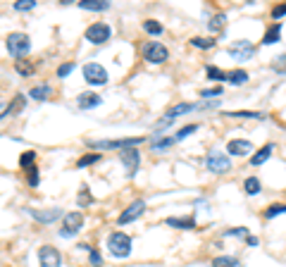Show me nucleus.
Wrapping results in <instances>:
<instances>
[{
	"label": "nucleus",
	"mask_w": 286,
	"mask_h": 267,
	"mask_svg": "<svg viewBox=\"0 0 286 267\" xmlns=\"http://www.w3.org/2000/svg\"><path fill=\"white\" fill-rule=\"evenodd\" d=\"M107 250H110V255L117 258V260L129 258V255H131V236H126L124 231L110 234V239H107Z\"/></svg>",
	"instance_id": "f257e3e1"
},
{
	"label": "nucleus",
	"mask_w": 286,
	"mask_h": 267,
	"mask_svg": "<svg viewBox=\"0 0 286 267\" xmlns=\"http://www.w3.org/2000/svg\"><path fill=\"white\" fill-rule=\"evenodd\" d=\"M5 46H8L10 55L17 57V60H22V57L31 50V38H29L27 34H22V31H12V34L5 38Z\"/></svg>",
	"instance_id": "f03ea898"
},
{
	"label": "nucleus",
	"mask_w": 286,
	"mask_h": 267,
	"mask_svg": "<svg viewBox=\"0 0 286 267\" xmlns=\"http://www.w3.org/2000/svg\"><path fill=\"white\" fill-rule=\"evenodd\" d=\"M143 141H146V136H134V138H115V141H89V146L100 148V150H115V148L126 150V148H134L138 143H143Z\"/></svg>",
	"instance_id": "7ed1b4c3"
},
{
	"label": "nucleus",
	"mask_w": 286,
	"mask_h": 267,
	"mask_svg": "<svg viewBox=\"0 0 286 267\" xmlns=\"http://www.w3.org/2000/svg\"><path fill=\"white\" fill-rule=\"evenodd\" d=\"M84 227V212H67L62 220V229H60V236L62 239H69V236H77Z\"/></svg>",
	"instance_id": "20e7f679"
},
{
	"label": "nucleus",
	"mask_w": 286,
	"mask_h": 267,
	"mask_svg": "<svg viewBox=\"0 0 286 267\" xmlns=\"http://www.w3.org/2000/svg\"><path fill=\"white\" fill-rule=\"evenodd\" d=\"M205 165H207V169H210L212 174H224V172L232 169V160H229V155L212 150V153L205 157Z\"/></svg>",
	"instance_id": "39448f33"
},
{
	"label": "nucleus",
	"mask_w": 286,
	"mask_h": 267,
	"mask_svg": "<svg viewBox=\"0 0 286 267\" xmlns=\"http://www.w3.org/2000/svg\"><path fill=\"white\" fill-rule=\"evenodd\" d=\"M110 36H112V29H110V24H105V22H96V24H91V27L86 29V41L96 43V46L110 41Z\"/></svg>",
	"instance_id": "423d86ee"
},
{
	"label": "nucleus",
	"mask_w": 286,
	"mask_h": 267,
	"mask_svg": "<svg viewBox=\"0 0 286 267\" xmlns=\"http://www.w3.org/2000/svg\"><path fill=\"white\" fill-rule=\"evenodd\" d=\"M143 57L148 62H153V65H160V62H165L170 57V50L162 46V43H158V41H151V43L143 46Z\"/></svg>",
	"instance_id": "0eeeda50"
},
{
	"label": "nucleus",
	"mask_w": 286,
	"mask_h": 267,
	"mask_svg": "<svg viewBox=\"0 0 286 267\" xmlns=\"http://www.w3.org/2000/svg\"><path fill=\"white\" fill-rule=\"evenodd\" d=\"M84 79H86V83H91V86H105L107 83L105 67H100L98 62H89V65H84Z\"/></svg>",
	"instance_id": "6e6552de"
},
{
	"label": "nucleus",
	"mask_w": 286,
	"mask_h": 267,
	"mask_svg": "<svg viewBox=\"0 0 286 267\" xmlns=\"http://www.w3.org/2000/svg\"><path fill=\"white\" fill-rule=\"evenodd\" d=\"M119 157H122V165H124V169H126V176H129V179L136 176V169H138V165H141L138 150H136V148H126V150L119 153Z\"/></svg>",
	"instance_id": "1a4fd4ad"
},
{
	"label": "nucleus",
	"mask_w": 286,
	"mask_h": 267,
	"mask_svg": "<svg viewBox=\"0 0 286 267\" xmlns=\"http://www.w3.org/2000/svg\"><path fill=\"white\" fill-rule=\"evenodd\" d=\"M38 262L41 267H60L62 258H60V250L53 246H41L38 248Z\"/></svg>",
	"instance_id": "9d476101"
},
{
	"label": "nucleus",
	"mask_w": 286,
	"mask_h": 267,
	"mask_svg": "<svg viewBox=\"0 0 286 267\" xmlns=\"http://www.w3.org/2000/svg\"><path fill=\"white\" fill-rule=\"evenodd\" d=\"M143 212H146V203H143V201H134L124 212H122V215H119V217H117V224H119V227H124V224H129V222L138 220Z\"/></svg>",
	"instance_id": "9b49d317"
},
{
	"label": "nucleus",
	"mask_w": 286,
	"mask_h": 267,
	"mask_svg": "<svg viewBox=\"0 0 286 267\" xmlns=\"http://www.w3.org/2000/svg\"><path fill=\"white\" fill-rule=\"evenodd\" d=\"M229 55L236 57V60H250V57L255 55V46L250 41H239L236 46L229 48Z\"/></svg>",
	"instance_id": "f8f14e48"
},
{
	"label": "nucleus",
	"mask_w": 286,
	"mask_h": 267,
	"mask_svg": "<svg viewBox=\"0 0 286 267\" xmlns=\"http://www.w3.org/2000/svg\"><path fill=\"white\" fill-rule=\"evenodd\" d=\"M27 212L31 215V220L41 222V224H50V222L62 217V210H57V208H53V210H27Z\"/></svg>",
	"instance_id": "ddd939ff"
},
{
	"label": "nucleus",
	"mask_w": 286,
	"mask_h": 267,
	"mask_svg": "<svg viewBox=\"0 0 286 267\" xmlns=\"http://www.w3.org/2000/svg\"><path fill=\"white\" fill-rule=\"evenodd\" d=\"M250 150H253V143L250 141H243V138H234L227 143V153L229 155H250Z\"/></svg>",
	"instance_id": "4468645a"
},
{
	"label": "nucleus",
	"mask_w": 286,
	"mask_h": 267,
	"mask_svg": "<svg viewBox=\"0 0 286 267\" xmlns=\"http://www.w3.org/2000/svg\"><path fill=\"white\" fill-rule=\"evenodd\" d=\"M279 38H281V22H272L265 31V36H262V46H272Z\"/></svg>",
	"instance_id": "2eb2a0df"
},
{
	"label": "nucleus",
	"mask_w": 286,
	"mask_h": 267,
	"mask_svg": "<svg viewBox=\"0 0 286 267\" xmlns=\"http://www.w3.org/2000/svg\"><path fill=\"white\" fill-rule=\"evenodd\" d=\"M100 103H103V98H100L98 93H81L77 105H79L81 110H91V108H98Z\"/></svg>",
	"instance_id": "dca6fc26"
},
{
	"label": "nucleus",
	"mask_w": 286,
	"mask_h": 267,
	"mask_svg": "<svg viewBox=\"0 0 286 267\" xmlns=\"http://www.w3.org/2000/svg\"><path fill=\"white\" fill-rule=\"evenodd\" d=\"M196 108H198V105H193V103H179V105H174V108H170V110H167V115H165V117H170V120L174 122L179 115H186V112L196 110Z\"/></svg>",
	"instance_id": "f3484780"
},
{
	"label": "nucleus",
	"mask_w": 286,
	"mask_h": 267,
	"mask_svg": "<svg viewBox=\"0 0 286 267\" xmlns=\"http://www.w3.org/2000/svg\"><path fill=\"white\" fill-rule=\"evenodd\" d=\"M272 153H274V143H267V146H262V148L258 150V155L250 157V165L258 167V165H262V162H267Z\"/></svg>",
	"instance_id": "a211bd4d"
},
{
	"label": "nucleus",
	"mask_w": 286,
	"mask_h": 267,
	"mask_svg": "<svg viewBox=\"0 0 286 267\" xmlns=\"http://www.w3.org/2000/svg\"><path fill=\"white\" fill-rule=\"evenodd\" d=\"M79 8L89 10V12H105V10H110V3H105V0H81Z\"/></svg>",
	"instance_id": "6ab92c4d"
},
{
	"label": "nucleus",
	"mask_w": 286,
	"mask_h": 267,
	"mask_svg": "<svg viewBox=\"0 0 286 267\" xmlns=\"http://www.w3.org/2000/svg\"><path fill=\"white\" fill-rule=\"evenodd\" d=\"M50 96H53V88H50L48 83L34 86V88L29 91V98H34V101H45V98H50Z\"/></svg>",
	"instance_id": "aec40b11"
},
{
	"label": "nucleus",
	"mask_w": 286,
	"mask_h": 267,
	"mask_svg": "<svg viewBox=\"0 0 286 267\" xmlns=\"http://www.w3.org/2000/svg\"><path fill=\"white\" fill-rule=\"evenodd\" d=\"M167 224H170V227H177V229H193V227H196V220H193V217H170Z\"/></svg>",
	"instance_id": "412c9836"
},
{
	"label": "nucleus",
	"mask_w": 286,
	"mask_h": 267,
	"mask_svg": "<svg viewBox=\"0 0 286 267\" xmlns=\"http://www.w3.org/2000/svg\"><path fill=\"white\" fill-rule=\"evenodd\" d=\"M224 117H236V120H265V115H262V112H250V110L224 112Z\"/></svg>",
	"instance_id": "4be33fe9"
},
{
	"label": "nucleus",
	"mask_w": 286,
	"mask_h": 267,
	"mask_svg": "<svg viewBox=\"0 0 286 267\" xmlns=\"http://www.w3.org/2000/svg\"><path fill=\"white\" fill-rule=\"evenodd\" d=\"M227 81H232L234 86H243L248 81V72L246 69H234V72H227Z\"/></svg>",
	"instance_id": "5701e85b"
},
{
	"label": "nucleus",
	"mask_w": 286,
	"mask_h": 267,
	"mask_svg": "<svg viewBox=\"0 0 286 267\" xmlns=\"http://www.w3.org/2000/svg\"><path fill=\"white\" fill-rule=\"evenodd\" d=\"M260 189H262V184H260L258 176H248V179L243 182V191H246L248 196H258Z\"/></svg>",
	"instance_id": "b1692460"
},
{
	"label": "nucleus",
	"mask_w": 286,
	"mask_h": 267,
	"mask_svg": "<svg viewBox=\"0 0 286 267\" xmlns=\"http://www.w3.org/2000/svg\"><path fill=\"white\" fill-rule=\"evenodd\" d=\"M212 267H243V265L232 255H220V258L212 260Z\"/></svg>",
	"instance_id": "393cba45"
},
{
	"label": "nucleus",
	"mask_w": 286,
	"mask_h": 267,
	"mask_svg": "<svg viewBox=\"0 0 286 267\" xmlns=\"http://www.w3.org/2000/svg\"><path fill=\"white\" fill-rule=\"evenodd\" d=\"M205 74H207V79H212V81H224V79H227V72L220 69V67H214V65H207Z\"/></svg>",
	"instance_id": "a878e982"
},
{
	"label": "nucleus",
	"mask_w": 286,
	"mask_h": 267,
	"mask_svg": "<svg viewBox=\"0 0 286 267\" xmlns=\"http://www.w3.org/2000/svg\"><path fill=\"white\" fill-rule=\"evenodd\" d=\"M15 69H17V74H22V76H29V74H34V65L29 62V60H15Z\"/></svg>",
	"instance_id": "bb28decb"
},
{
	"label": "nucleus",
	"mask_w": 286,
	"mask_h": 267,
	"mask_svg": "<svg viewBox=\"0 0 286 267\" xmlns=\"http://www.w3.org/2000/svg\"><path fill=\"white\" fill-rule=\"evenodd\" d=\"M143 29H146V34H151V36H160L162 34V24L155 22V19H146V22H143Z\"/></svg>",
	"instance_id": "cd10ccee"
},
{
	"label": "nucleus",
	"mask_w": 286,
	"mask_h": 267,
	"mask_svg": "<svg viewBox=\"0 0 286 267\" xmlns=\"http://www.w3.org/2000/svg\"><path fill=\"white\" fill-rule=\"evenodd\" d=\"M34 160H36V150H24L22 155H19V165L29 169V167H34Z\"/></svg>",
	"instance_id": "c85d7f7f"
},
{
	"label": "nucleus",
	"mask_w": 286,
	"mask_h": 267,
	"mask_svg": "<svg viewBox=\"0 0 286 267\" xmlns=\"http://www.w3.org/2000/svg\"><path fill=\"white\" fill-rule=\"evenodd\" d=\"M100 153H89V155H84V157H79V160H77V167H89V165H96V162H98L100 160Z\"/></svg>",
	"instance_id": "c756f323"
},
{
	"label": "nucleus",
	"mask_w": 286,
	"mask_h": 267,
	"mask_svg": "<svg viewBox=\"0 0 286 267\" xmlns=\"http://www.w3.org/2000/svg\"><path fill=\"white\" fill-rule=\"evenodd\" d=\"M224 22H227V15L220 12V15H214V17L207 22V29H210V31H220V29L224 27Z\"/></svg>",
	"instance_id": "7c9ffc66"
},
{
	"label": "nucleus",
	"mask_w": 286,
	"mask_h": 267,
	"mask_svg": "<svg viewBox=\"0 0 286 267\" xmlns=\"http://www.w3.org/2000/svg\"><path fill=\"white\" fill-rule=\"evenodd\" d=\"M191 46H193V48H203V50H205V48H212V46H214V38L193 36V38H191Z\"/></svg>",
	"instance_id": "2f4dec72"
},
{
	"label": "nucleus",
	"mask_w": 286,
	"mask_h": 267,
	"mask_svg": "<svg viewBox=\"0 0 286 267\" xmlns=\"http://www.w3.org/2000/svg\"><path fill=\"white\" fill-rule=\"evenodd\" d=\"M193 131H198V124H186V127H181V129L174 134V141H184V138H186L188 134H193Z\"/></svg>",
	"instance_id": "473e14b6"
},
{
	"label": "nucleus",
	"mask_w": 286,
	"mask_h": 267,
	"mask_svg": "<svg viewBox=\"0 0 286 267\" xmlns=\"http://www.w3.org/2000/svg\"><path fill=\"white\" fill-rule=\"evenodd\" d=\"M284 212H286V205H269L267 210H265V220H272V217L284 215Z\"/></svg>",
	"instance_id": "72a5a7b5"
},
{
	"label": "nucleus",
	"mask_w": 286,
	"mask_h": 267,
	"mask_svg": "<svg viewBox=\"0 0 286 267\" xmlns=\"http://www.w3.org/2000/svg\"><path fill=\"white\" fill-rule=\"evenodd\" d=\"M77 203H79L81 208H84V205H91V203H93V196H91V191L86 189V186H84V189L79 191V198H77Z\"/></svg>",
	"instance_id": "f704fd0d"
},
{
	"label": "nucleus",
	"mask_w": 286,
	"mask_h": 267,
	"mask_svg": "<svg viewBox=\"0 0 286 267\" xmlns=\"http://www.w3.org/2000/svg\"><path fill=\"white\" fill-rule=\"evenodd\" d=\"M22 105H24V96L19 93V96H15V103H12V105H8V117H10V115H15V112L22 110Z\"/></svg>",
	"instance_id": "c9c22d12"
},
{
	"label": "nucleus",
	"mask_w": 286,
	"mask_h": 267,
	"mask_svg": "<svg viewBox=\"0 0 286 267\" xmlns=\"http://www.w3.org/2000/svg\"><path fill=\"white\" fill-rule=\"evenodd\" d=\"M272 69H274V72H279V74H286V53H284V55H279V57H274Z\"/></svg>",
	"instance_id": "e433bc0d"
},
{
	"label": "nucleus",
	"mask_w": 286,
	"mask_h": 267,
	"mask_svg": "<svg viewBox=\"0 0 286 267\" xmlns=\"http://www.w3.org/2000/svg\"><path fill=\"white\" fill-rule=\"evenodd\" d=\"M172 143H177L174 136H172V138H160V141H153L151 146H153V150H165V148H170Z\"/></svg>",
	"instance_id": "4c0bfd02"
},
{
	"label": "nucleus",
	"mask_w": 286,
	"mask_h": 267,
	"mask_svg": "<svg viewBox=\"0 0 286 267\" xmlns=\"http://www.w3.org/2000/svg\"><path fill=\"white\" fill-rule=\"evenodd\" d=\"M12 8L17 10V12H27V10H34L36 8V3H34V0H17Z\"/></svg>",
	"instance_id": "58836bf2"
},
{
	"label": "nucleus",
	"mask_w": 286,
	"mask_h": 267,
	"mask_svg": "<svg viewBox=\"0 0 286 267\" xmlns=\"http://www.w3.org/2000/svg\"><path fill=\"white\" fill-rule=\"evenodd\" d=\"M27 182H29V186H38L41 179H38V169L36 167H29L27 169Z\"/></svg>",
	"instance_id": "ea45409f"
},
{
	"label": "nucleus",
	"mask_w": 286,
	"mask_h": 267,
	"mask_svg": "<svg viewBox=\"0 0 286 267\" xmlns=\"http://www.w3.org/2000/svg\"><path fill=\"white\" fill-rule=\"evenodd\" d=\"M222 96V86H214V88H203L200 91V98H217Z\"/></svg>",
	"instance_id": "a19ab883"
},
{
	"label": "nucleus",
	"mask_w": 286,
	"mask_h": 267,
	"mask_svg": "<svg viewBox=\"0 0 286 267\" xmlns=\"http://www.w3.org/2000/svg\"><path fill=\"white\" fill-rule=\"evenodd\" d=\"M72 69H74V62H64V65L57 67V76H60V79H64V76H69Z\"/></svg>",
	"instance_id": "79ce46f5"
},
{
	"label": "nucleus",
	"mask_w": 286,
	"mask_h": 267,
	"mask_svg": "<svg viewBox=\"0 0 286 267\" xmlns=\"http://www.w3.org/2000/svg\"><path fill=\"white\" fill-rule=\"evenodd\" d=\"M286 15V3H281V5H274L272 8V19L277 22V19H281Z\"/></svg>",
	"instance_id": "37998d69"
},
{
	"label": "nucleus",
	"mask_w": 286,
	"mask_h": 267,
	"mask_svg": "<svg viewBox=\"0 0 286 267\" xmlns=\"http://www.w3.org/2000/svg\"><path fill=\"white\" fill-rule=\"evenodd\" d=\"M246 234H248V229H246V227H239V229L234 227V229L224 231V236H246Z\"/></svg>",
	"instance_id": "c03bdc74"
},
{
	"label": "nucleus",
	"mask_w": 286,
	"mask_h": 267,
	"mask_svg": "<svg viewBox=\"0 0 286 267\" xmlns=\"http://www.w3.org/2000/svg\"><path fill=\"white\" fill-rule=\"evenodd\" d=\"M91 262H93V265H100V253L93 248H91Z\"/></svg>",
	"instance_id": "a18cd8bd"
},
{
	"label": "nucleus",
	"mask_w": 286,
	"mask_h": 267,
	"mask_svg": "<svg viewBox=\"0 0 286 267\" xmlns=\"http://www.w3.org/2000/svg\"><path fill=\"white\" fill-rule=\"evenodd\" d=\"M8 117V105H0V120Z\"/></svg>",
	"instance_id": "49530a36"
},
{
	"label": "nucleus",
	"mask_w": 286,
	"mask_h": 267,
	"mask_svg": "<svg viewBox=\"0 0 286 267\" xmlns=\"http://www.w3.org/2000/svg\"><path fill=\"white\" fill-rule=\"evenodd\" d=\"M248 246H258V239H255V236H248Z\"/></svg>",
	"instance_id": "de8ad7c7"
}]
</instances>
